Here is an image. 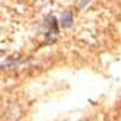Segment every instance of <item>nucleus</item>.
<instances>
[{"label":"nucleus","instance_id":"f257e3e1","mask_svg":"<svg viewBox=\"0 0 121 121\" xmlns=\"http://www.w3.org/2000/svg\"><path fill=\"white\" fill-rule=\"evenodd\" d=\"M60 23H61V26H64V28L72 26V25H73V15H72V12L66 10L61 15V18H60Z\"/></svg>","mask_w":121,"mask_h":121}]
</instances>
